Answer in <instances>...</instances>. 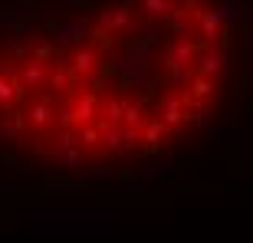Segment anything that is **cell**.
<instances>
[{
	"mask_svg": "<svg viewBox=\"0 0 253 243\" xmlns=\"http://www.w3.org/2000/svg\"><path fill=\"white\" fill-rule=\"evenodd\" d=\"M227 59H230V46H224L220 40H201V53H197V69H194V76L211 79V76L224 73Z\"/></svg>",
	"mask_w": 253,
	"mask_h": 243,
	"instance_id": "cell-1",
	"label": "cell"
},
{
	"mask_svg": "<svg viewBox=\"0 0 253 243\" xmlns=\"http://www.w3.org/2000/svg\"><path fill=\"white\" fill-rule=\"evenodd\" d=\"M197 53H201V43H194V40H188V37H181V40H174V43H168L165 56H161V69H165V73H174V69H191V63L197 59Z\"/></svg>",
	"mask_w": 253,
	"mask_h": 243,
	"instance_id": "cell-2",
	"label": "cell"
},
{
	"mask_svg": "<svg viewBox=\"0 0 253 243\" xmlns=\"http://www.w3.org/2000/svg\"><path fill=\"white\" fill-rule=\"evenodd\" d=\"M85 30H89V23L85 20H46V33H53V40H56L59 46H66V49H73V46H79L85 40Z\"/></svg>",
	"mask_w": 253,
	"mask_h": 243,
	"instance_id": "cell-3",
	"label": "cell"
},
{
	"mask_svg": "<svg viewBox=\"0 0 253 243\" xmlns=\"http://www.w3.org/2000/svg\"><path fill=\"white\" fill-rule=\"evenodd\" d=\"M131 3L135 0H125L122 7H112V10H99V27L112 30V33H131V27H135Z\"/></svg>",
	"mask_w": 253,
	"mask_h": 243,
	"instance_id": "cell-4",
	"label": "cell"
},
{
	"mask_svg": "<svg viewBox=\"0 0 253 243\" xmlns=\"http://www.w3.org/2000/svg\"><path fill=\"white\" fill-rule=\"evenodd\" d=\"M99 49L92 46V43H79V46H73V56H69V69H76V73H92L95 66H99Z\"/></svg>",
	"mask_w": 253,
	"mask_h": 243,
	"instance_id": "cell-5",
	"label": "cell"
},
{
	"mask_svg": "<svg viewBox=\"0 0 253 243\" xmlns=\"http://www.w3.org/2000/svg\"><path fill=\"white\" fill-rule=\"evenodd\" d=\"M73 178L83 181V184H105V181H112V168H109L105 161H92V164L73 168Z\"/></svg>",
	"mask_w": 253,
	"mask_h": 243,
	"instance_id": "cell-6",
	"label": "cell"
},
{
	"mask_svg": "<svg viewBox=\"0 0 253 243\" xmlns=\"http://www.w3.org/2000/svg\"><path fill=\"white\" fill-rule=\"evenodd\" d=\"M191 17L197 20L201 40H217V37H220V30H224V20H220V13H217V10H201V7H197Z\"/></svg>",
	"mask_w": 253,
	"mask_h": 243,
	"instance_id": "cell-7",
	"label": "cell"
},
{
	"mask_svg": "<svg viewBox=\"0 0 253 243\" xmlns=\"http://www.w3.org/2000/svg\"><path fill=\"white\" fill-rule=\"evenodd\" d=\"M53 112H56V105H53V95H37V99H30L27 112H23V119H30V125H46L49 119H53Z\"/></svg>",
	"mask_w": 253,
	"mask_h": 243,
	"instance_id": "cell-8",
	"label": "cell"
},
{
	"mask_svg": "<svg viewBox=\"0 0 253 243\" xmlns=\"http://www.w3.org/2000/svg\"><path fill=\"white\" fill-rule=\"evenodd\" d=\"M46 76H49L46 66L40 63V59L30 56V63L20 69V79H17V82L23 85V89H43V85H46Z\"/></svg>",
	"mask_w": 253,
	"mask_h": 243,
	"instance_id": "cell-9",
	"label": "cell"
},
{
	"mask_svg": "<svg viewBox=\"0 0 253 243\" xmlns=\"http://www.w3.org/2000/svg\"><path fill=\"white\" fill-rule=\"evenodd\" d=\"M69 109H73V119H76V125H89V122L95 119L99 99H95V92H83V95H76V102L69 105Z\"/></svg>",
	"mask_w": 253,
	"mask_h": 243,
	"instance_id": "cell-10",
	"label": "cell"
},
{
	"mask_svg": "<svg viewBox=\"0 0 253 243\" xmlns=\"http://www.w3.org/2000/svg\"><path fill=\"white\" fill-rule=\"evenodd\" d=\"M188 119V109H184V99L174 92L165 95V102H161V122L165 125H178V122Z\"/></svg>",
	"mask_w": 253,
	"mask_h": 243,
	"instance_id": "cell-11",
	"label": "cell"
},
{
	"mask_svg": "<svg viewBox=\"0 0 253 243\" xmlns=\"http://www.w3.org/2000/svg\"><path fill=\"white\" fill-rule=\"evenodd\" d=\"M23 95H27V89H23L17 79L0 76V109H3V112H7V109H13V102H23Z\"/></svg>",
	"mask_w": 253,
	"mask_h": 243,
	"instance_id": "cell-12",
	"label": "cell"
},
{
	"mask_svg": "<svg viewBox=\"0 0 253 243\" xmlns=\"http://www.w3.org/2000/svg\"><path fill=\"white\" fill-rule=\"evenodd\" d=\"M145 125V131H141V141L148 145V148H158L161 138H168L171 135V125H165L161 119H148V122H141Z\"/></svg>",
	"mask_w": 253,
	"mask_h": 243,
	"instance_id": "cell-13",
	"label": "cell"
},
{
	"mask_svg": "<svg viewBox=\"0 0 253 243\" xmlns=\"http://www.w3.org/2000/svg\"><path fill=\"white\" fill-rule=\"evenodd\" d=\"M23 112H17V109H7L3 112V119H0V135L3 138H17L20 131H23Z\"/></svg>",
	"mask_w": 253,
	"mask_h": 243,
	"instance_id": "cell-14",
	"label": "cell"
},
{
	"mask_svg": "<svg viewBox=\"0 0 253 243\" xmlns=\"http://www.w3.org/2000/svg\"><path fill=\"white\" fill-rule=\"evenodd\" d=\"M138 10H141L148 20H168L171 0H138Z\"/></svg>",
	"mask_w": 253,
	"mask_h": 243,
	"instance_id": "cell-15",
	"label": "cell"
},
{
	"mask_svg": "<svg viewBox=\"0 0 253 243\" xmlns=\"http://www.w3.org/2000/svg\"><path fill=\"white\" fill-rule=\"evenodd\" d=\"M191 89H194V99H207V95H217V99H220V95H224V89H220V85L214 82V79H204V76H194V79H191Z\"/></svg>",
	"mask_w": 253,
	"mask_h": 243,
	"instance_id": "cell-16",
	"label": "cell"
},
{
	"mask_svg": "<svg viewBox=\"0 0 253 243\" xmlns=\"http://www.w3.org/2000/svg\"><path fill=\"white\" fill-rule=\"evenodd\" d=\"M85 40H89V43H92V46L99 49V53H102L105 46L112 49V46H115V40H119V37H115L112 30H105V27H95V30H85Z\"/></svg>",
	"mask_w": 253,
	"mask_h": 243,
	"instance_id": "cell-17",
	"label": "cell"
},
{
	"mask_svg": "<svg viewBox=\"0 0 253 243\" xmlns=\"http://www.w3.org/2000/svg\"><path fill=\"white\" fill-rule=\"evenodd\" d=\"M131 33L138 37V43H148V46H155V43H158V37H161V27L155 23V20H151V23H138V20H135Z\"/></svg>",
	"mask_w": 253,
	"mask_h": 243,
	"instance_id": "cell-18",
	"label": "cell"
},
{
	"mask_svg": "<svg viewBox=\"0 0 253 243\" xmlns=\"http://www.w3.org/2000/svg\"><path fill=\"white\" fill-rule=\"evenodd\" d=\"M46 85H53L56 92H69V63H56V69L46 76Z\"/></svg>",
	"mask_w": 253,
	"mask_h": 243,
	"instance_id": "cell-19",
	"label": "cell"
},
{
	"mask_svg": "<svg viewBox=\"0 0 253 243\" xmlns=\"http://www.w3.org/2000/svg\"><path fill=\"white\" fill-rule=\"evenodd\" d=\"M145 115H141V102H128L122 99V125H141Z\"/></svg>",
	"mask_w": 253,
	"mask_h": 243,
	"instance_id": "cell-20",
	"label": "cell"
},
{
	"mask_svg": "<svg viewBox=\"0 0 253 243\" xmlns=\"http://www.w3.org/2000/svg\"><path fill=\"white\" fill-rule=\"evenodd\" d=\"M191 119H194V128H197V131H207V128H211V122H214V109H211V105H201V102H197Z\"/></svg>",
	"mask_w": 253,
	"mask_h": 243,
	"instance_id": "cell-21",
	"label": "cell"
},
{
	"mask_svg": "<svg viewBox=\"0 0 253 243\" xmlns=\"http://www.w3.org/2000/svg\"><path fill=\"white\" fill-rule=\"evenodd\" d=\"M99 115H102L105 122H112V125H122V99H109Z\"/></svg>",
	"mask_w": 253,
	"mask_h": 243,
	"instance_id": "cell-22",
	"label": "cell"
},
{
	"mask_svg": "<svg viewBox=\"0 0 253 243\" xmlns=\"http://www.w3.org/2000/svg\"><path fill=\"white\" fill-rule=\"evenodd\" d=\"M20 20V10L13 0H0V27H13Z\"/></svg>",
	"mask_w": 253,
	"mask_h": 243,
	"instance_id": "cell-23",
	"label": "cell"
},
{
	"mask_svg": "<svg viewBox=\"0 0 253 243\" xmlns=\"http://www.w3.org/2000/svg\"><path fill=\"white\" fill-rule=\"evenodd\" d=\"M76 131H79V145L83 148H92L95 141H99V128L95 125H76Z\"/></svg>",
	"mask_w": 253,
	"mask_h": 243,
	"instance_id": "cell-24",
	"label": "cell"
},
{
	"mask_svg": "<svg viewBox=\"0 0 253 243\" xmlns=\"http://www.w3.org/2000/svg\"><path fill=\"white\" fill-rule=\"evenodd\" d=\"M191 79H194V69H174L165 82H168L171 89H181V85H191Z\"/></svg>",
	"mask_w": 253,
	"mask_h": 243,
	"instance_id": "cell-25",
	"label": "cell"
},
{
	"mask_svg": "<svg viewBox=\"0 0 253 243\" xmlns=\"http://www.w3.org/2000/svg\"><path fill=\"white\" fill-rule=\"evenodd\" d=\"M83 85H92L89 92L102 89V85H105V73H99V69H92V73H83Z\"/></svg>",
	"mask_w": 253,
	"mask_h": 243,
	"instance_id": "cell-26",
	"label": "cell"
},
{
	"mask_svg": "<svg viewBox=\"0 0 253 243\" xmlns=\"http://www.w3.org/2000/svg\"><path fill=\"white\" fill-rule=\"evenodd\" d=\"M165 23H168V33H174V37L191 33V20H165Z\"/></svg>",
	"mask_w": 253,
	"mask_h": 243,
	"instance_id": "cell-27",
	"label": "cell"
},
{
	"mask_svg": "<svg viewBox=\"0 0 253 243\" xmlns=\"http://www.w3.org/2000/svg\"><path fill=\"white\" fill-rule=\"evenodd\" d=\"M59 119V128H73L76 125V119H73V109H69V105H63V109H59V112H53Z\"/></svg>",
	"mask_w": 253,
	"mask_h": 243,
	"instance_id": "cell-28",
	"label": "cell"
},
{
	"mask_svg": "<svg viewBox=\"0 0 253 243\" xmlns=\"http://www.w3.org/2000/svg\"><path fill=\"white\" fill-rule=\"evenodd\" d=\"M0 194H3V197L17 194V184H13V181H0Z\"/></svg>",
	"mask_w": 253,
	"mask_h": 243,
	"instance_id": "cell-29",
	"label": "cell"
},
{
	"mask_svg": "<svg viewBox=\"0 0 253 243\" xmlns=\"http://www.w3.org/2000/svg\"><path fill=\"white\" fill-rule=\"evenodd\" d=\"M13 174H17L20 181H23V178H30V174H33V164H17V171H13Z\"/></svg>",
	"mask_w": 253,
	"mask_h": 243,
	"instance_id": "cell-30",
	"label": "cell"
},
{
	"mask_svg": "<svg viewBox=\"0 0 253 243\" xmlns=\"http://www.w3.org/2000/svg\"><path fill=\"white\" fill-rule=\"evenodd\" d=\"M125 191H128V194H145V181H138V184H128Z\"/></svg>",
	"mask_w": 253,
	"mask_h": 243,
	"instance_id": "cell-31",
	"label": "cell"
},
{
	"mask_svg": "<svg viewBox=\"0 0 253 243\" xmlns=\"http://www.w3.org/2000/svg\"><path fill=\"white\" fill-rule=\"evenodd\" d=\"M66 3H69V7H92L95 0H66Z\"/></svg>",
	"mask_w": 253,
	"mask_h": 243,
	"instance_id": "cell-32",
	"label": "cell"
}]
</instances>
